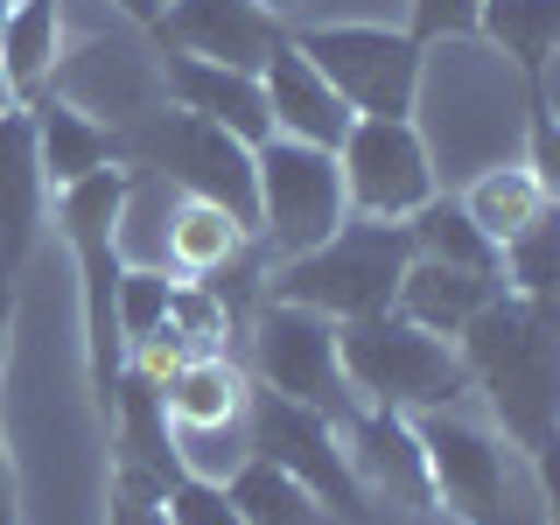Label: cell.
Listing matches in <instances>:
<instances>
[{"instance_id": "cell-1", "label": "cell", "mask_w": 560, "mask_h": 525, "mask_svg": "<svg viewBox=\"0 0 560 525\" xmlns=\"http://www.w3.org/2000/svg\"><path fill=\"white\" fill-rule=\"evenodd\" d=\"M463 378L490 399L504 442H518L525 455H539L553 442V329L547 302H525L504 288L498 302H483L463 329Z\"/></svg>"}, {"instance_id": "cell-2", "label": "cell", "mask_w": 560, "mask_h": 525, "mask_svg": "<svg viewBox=\"0 0 560 525\" xmlns=\"http://www.w3.org/2000/svg\"><path fill=\"white\" fill-rule=\"evenodd\" d=\"M413 442L428 455V483L455 512V525H547V490L533 477V455L504 442L498 428L434 407L413 420Z\"/></svg>"}, {"instance_id": "cell-3", "label": "cell", "mask_w": 560, "mask_h": 525, "mask_svg": "<svg viewBox=\"0 0 560 525\" xmlns=\"http://www.w3.org/2000/svg\"><path fill=\"white\" fill-rule=\"evenodd\" d=\"M407 259H413L407 224H393V218H343L323 245L280 259L273 302H302L315 315H329V323L378 315V308H393Z\"/></svg>"}, {"instance_id": "cell-4", "label": "cell", "mask_w": 560, "mask_h": 525, "mask_svg": "<svg viewBox=\"0 0 560 525\" xmlns=\"http://www.w3.org/2000/svg\"><path fill=\"white\" fill-rule=\"evenodd\" d=\"M337 372L350 393H364L385 413H434L469 393L463 358L448 350V337H428L393 308L350 315L337 329Z\"/></svg>"}, {"instance_id": "cell-5", "label": "cell", "mask_w": 560, "mask_h": 525, "mask_svg": "<svg viewBox=\"0 0 560 525\" xmlns=\"http://www.w3.org/2000/svg\"><path fill=\"white\" fill-rule=\"evenodd\" d=\"M343 218H350L343 168H337V154H329V148L280 140V133H267L253 148V224L267 232V245H273L280 259L323 245Z\"/></svg>"}, {"instance_id": "cell-6", "label": "cell", "mask_w": 560, "mask_h": 525, "mask_svg": "<svg viewBox=\"0 0 560 525\" xmlns=\"http://www.w3.org/2000/svg\"><path fill=\"white\" fill-rule=\"evenodd\" d=\"M133 154H140V168H154L162 183L232 210L238 224H253V148L232 140L224 127H210L197 113H148L140 133H133Z\"/></svg>"}, {"instance_id": "cell-7", "label": "cell", "mask_w": 560, "mask_h": 525, "mask_svg": "<svg viewBox=\"0 0 560 525\" xmlns=\"http://www.w3.org/2000/svg\"><path fill=\"white\" fill-rule=\"evenodd\" d=\"M302 57L329 78L358 119H407L413 113V92H420V43L413 35H393V28H308Z\"/></svg>"}, {"instance_id": "cell-8", "label": "cell", "mask_w": 560, "mask_h": 525, "mask_svg": "<svg viewBox=\"0 0 560 525\" xmlns=\"http://www.w3.org/2000/svg\"><path fill=\"white\" fill-rule=\"evenodd\" d=\"M253 455H267L273 469H288V477L302 483L329 518L343 512L350 525H372V504H364V490H358V477H350L337 434H329V420L315 407H294V399H280V393H259V407H253Z\"/></svg>"}, {"instance_id": "cell-9", "label": "cell", "mask_w": 560, "mask_h": 525, "mask_svg": "<svg viewBox=\"0 0 560 525\" xmlns=\"http://www.w3.org/2000/svg\"><path fill=\"white\" fill-rule=\"evenodd\" d=\"M337 168H343V203L364 210V218L399 224L434 197V162H428V140L413 133V119H350Z\"/></svg>"}, {"instance_id": "cell-10", "label": "cell", "mask_w": 560, "mask_h": 525, "mask_svg": "<svg viewBox=\"0 0 560 525\" xmlns=\"http://www.w3.org/2000/svg\"><path fill=\"white\" fill-rule=\"evenodd\" d=\"M253 364L267 393L294 399V407H343V372H337V323L302 302H267L253 323Z\"/></svg>"}, {"instance_id": "cell-11", "label": "cell", "mask_w": 560, "mask_h": 525, "mask_svg": "<svg viewBox=\"0 0 560 525\" xmlns=\"http://www.w3.org/2000/svg\"><path fill=\"white\" fill-rule=\"evenodd\" d=\"M259 92H267V119L280 140H308V148H329V154L343 148L350 119H358L294 43H273V57L259 63Z\"/></svg>"}, {"instance_id": "cell-12", "label": "cell", "mask_w": 560, "mask_h": 525, "mask_svg": "<svg viewBox=\"0 0 560 525\" xmlns=\"http://www.w3.org/2000/svg\"><path fill=\"white\" fill-rule=\"evenodd\" d=\"M168 35L203 63L259 70L273 57V14L259 0H168Z\"/></svg>"}, {"instance_id": "cell-13", "label": "cell", "mask_w": 560, "mask_h": 525, "mask_svg": "<svg viewBox=\"0 0 560 525\" xmlns=\"http://www.w3.org/2000/svg\"><path fill=\"white\" fill-rule=\"evenodd\" d=\"M343 463H350V477H358L364 498H399L407 512H428V498H434V483H428V455H420L413 442V428L399 413H364V420H350V448H343Z\"/></svg>"}, {"instance_id": "cell-14", "label": "cell", "mask_w": 560, "mask_h": 525, "mask_svg": "<svg viewBox=\"0 0 560 525\" xmlns=\"http://www.w3.org/2000/svg\"><path fill=\"white\" fill-rule=\"evenodd\" d=\"M168 92H175L183 113L224 127L232 140H245V148H259V140L273 133L267 92H259V70H224V63H203V57H175L168 63Z\"/></svg>"}, {"instance_id": "cell-15", "label": "cell", "mask_w": 560, "mask_h": 525, "mask_svg": "<svg viewBox=\"0 0 560 525\" xmlns=\"http://www.w3.org/2000/svg\"><path fill=\"white\" fill-rule=\"evenodd\" d=\"M504 280L498 273H469V267H442V259H407L399 273V294H393V315H407L413 329L428 337H455L483 302H498Z\"/></svg>"}, {"instance_id": "cell-16", "label": "cell", "mask_w": 560, "mask_h": 525, "mask_svg": "<svg viewBox=\"0 0 560 525\" xmlns=\"http://www.w3.org/2000/svg\"><path fill=\"white\" fill-rule=\"evenodd\" d=\"M35 210H43V162H35V119L0 105V280L22 267Z\"/></svg>"}, {"instance_id": "cell-17", "label": "cell", "mask_w": 560, "mask_h": 525, "mask_svg": "<svg viewBox=\"0 0 560 525\" xmlns=\"http://www.w3.org/2000/svg\"><path fill=\"white\" fill-rule=\"evenodd\" d=\"M162 413L175 428H218V420H245V378L224 358H183L162 385Z\"/></svg>"}, {"instance_id": "cell-18", "label": "cell", "mask_w": 560, "mask_h": 525, "mask_svg": "<svg viewBox=\"0 0 560 525\" xmlns=\"http://www.w3.org/2000/svg\"><path fill=\"white\" fill-rule=\"evenodd\" d=\"M469 210V224H477L483 238H512V232H525V224L547 210V183H539L533 168H518V162H498V168H477V183L455 197Z\"/></svg>"}, {"instance_id": "cell-19", "label": "cell", "mask_w": 560, "mask_h": 525, "mask_svg": "<svg viewBox=\"0 0 560 525\" xmlns=\"http://www.w3.org/2000/svg\"><path fill=\"white\" fill-rule=\"evenodd\" d=\"M224 498H232V512L245 525H337L288 469H273L267 455H245L232 469V490H224Z\"/></svg>"}, {"instance_id": "cell-20", "label": "cell", "mask_w": 560, "mask_h": 525, "mask_svg": "<svg viewBox=\"0 0 560 525\" xmlns=\"http://www.w3.org/2000/svg\"><path fill=\"white\" fill-rule=\"evenodd\" d=\"M477 28L512 57L518 78H547V57H553V35H560V0H483L477 8Z\"/></svg>"}, {"instance_id": "cell-21", "label": "cell", "mask_w": 560, "mask_h": 525, "mask_svg": "<svg viewBox=\"0 0 560 525\" xmlns=\"http://www.w3.org/2000/svg\"><path fill=\"white\" fill-rule=\"evenodd\" d=\"M407 245H413V259H442V267H469V273H498V253H504L498 238H483L469 224V210L455 197L420 203L413 224H407Z\"/></svg>"}, {"instance_id": "cell-22", "label": "cell", "mask_w": 560, "mask_h": 525, "mask_svg": "<svg viewBox=\"0 0 560 525\" xmlns=\"http://www.w3.org/2000/svg\"><path fill=\"white\" fill-rule=\"evenodd\" d=\"M35 162H43V183H84V175H98L113 162V140H105L84 113H70V105H43L35 113Z\"/></svg>"}, {"instance_id": "cell-23", "label": "cell", "mask_w": 560, "mask_h": 525, "mask_svg": "<svg viewBox=\"0 0 560 525\" xmlns=\"http://www.w3.org/2000/svg\"><path fill=\"white\" fill-rule=\"evenodd\" d=\"M238 245H245V224L232 210H218L203 197L175 203V218H168V267L175 273H218L224 259H238Z\"/></svg>"}, {"instance_id": "cell-24", "label": "cell", "mask_w": 560, "mask_h": 525, "mask_svg": "<svg viewBox=\"0 0 560 525\" xmlns=\"http://www.w3.org/2000/svg\"><path fill=\"white\" fill-rule=\"evenodd\" d=\"M49 63H57V0H14V14L0 22V78H8V92H28Z\"/></svg>"}, {"instance_id": "cell-25", "label": "cell", "mask_w": 560, "mask_h": 525, "mask_svg": "<svg viewBox=\"0 0 560 525\" xmlns=\"http://www.w3.org/2000/svg\"><path fill=\"white\" fill-rule=\"evenodd\" d=\"M168 448H175V469H183V477L224 483L245 455H253V434H245L238 420H218V428H168Z\"/></svg>"}, {"instance_id": "cell-26", "label": "cell", "mask_w": 560, "mask_h": 525, "mask_svg": "<svg viewBox=\"0 0 560 525\" xmlns=\"http://www.w3.org/2000/svg\"><path fill=\"white\" fill-rule=\"evenodd\" d=\"M168 288H175V280L162 267H119V280H113V323H119V337L148 343L154 329L168 323Z\"/></svg>"}, {"instance_id": "cell-27", "label": "cell", "mask_w": 560, "mask_h": 525, "mask_svg": "<svg viewBox=\"0 0 560 525\" xmlns=\"http://www.w3.org/2000/svg\"><path fill=\"white\" fill-rule=\"evenodd\" d=\"M498 273H504L512 294H525V302H547V288H553V218H547V210H539L525 232L504 238Z\"/></svg>"}, {"instance_id": "cell-28", "label": "cell", "mask_w": 560, "mask_h": 525, "mask_svg": "<svg viewBox=\"0 0 560 525\" xmlns=\"http://www.w3.org/2000/svg\"><path fill=\"white\" fill-rule=\"evenodd\" d=\"M162 504H168V525H245L224 498V483H203V477H175L162 490Z\"/></svg>"}, {"instance_id": "cell-29", "label": "cell", "mask_w": 560, "mask_h": 525, "mask_svg": "<svg viewBox=\"0 0 560 525\" xmlns=\"http://www.w3.org/2000/svg\"><path fill=\"white\" fill-rule=\"evenodd\" d=\"M162 477H148V469H119V498H113V525H168V504H162Z\"/></svg>"}, {"instance_id": "cell-30", "label": "cell", "mask_w": 560, "mask_h": 525, "mask_svg": "<svg viewBox=\"0 0 560 525\" xmlns=\"http://www.w3.org/2000/svg\"><path fill=\"white\" fill-rule=\"evenodd\" d=\"M477 8L483 0H413V28L434 43H463V35H477Z\"/></svg>"}, {"instance_id": "cell-31", "label": "cell", "mask_w": 560, "mask_h": 525, "mask_svg": "<svg viewBox=\"0 0 560 525\" xmlns=\"http://www.w3.org/2000/svg\"><path fill=\"white\" fill-rule=\"evenodd\" d=\"M113 8H127L133 22H148V14H154V0H113Z\"/></svg>"}, {"instance_id": "cell-32", "label": "cell", "mask_w": 560, "mask_h": 525, "mask_svg": "<svg viewBox=\"0 0 560 525\" xmlns=\"http://www.w3.org/2000/svg\"><path fill=\"white\" fill-rule=\"evenodd\" d=\"M8 308H14V294H8V280H0V337H8Z\"/></svg>"}, {"instance_id": "cell-33", "label": "cell", "mask_w": 560, "mask_h": 525, "mask_svg": "<svg viewBox=\"0 0 560 525\" xmlns=\"http://www.w3.org/2000/svg\"><path fill=\"white\" fill-rule=\"evenodd\" d=\"M259 8H267V14H288V8H302V0H259Z\"/></svg>"}, {"instance_id": "cell-34", "label": "cell", "mask_w": 560, "mask_h": 525, "mask_svg": "<svg viewBox=\"0 0 560 525\" xmlns=\"http://www.w3.org/2000/svg\"><path fill=\"white\" fill-rule=\"evenodd\" d=\"M0 504H8V463H0Z\"/></svg>"}, {"instance_id": "cell-35", "label": "cell", "mask_w": 560, "mask_h": 525, "mask_svg": "<svg viewBox=\"0 0 560 525\" xmlns=\"http://www.w3.org/2000/svg\"><path fill=\"white\" fill-rule=\"evenodd\" d=\"M0 105H8V78H0Z\"/></svg>"}]
</instances>
